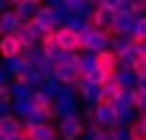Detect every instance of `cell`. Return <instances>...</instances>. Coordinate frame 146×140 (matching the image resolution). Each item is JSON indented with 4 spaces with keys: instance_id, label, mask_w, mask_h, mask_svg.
I'll return each instance as SVG.
<instances>
[{
    "instance_id": "6da1fadb",
    "label": "cell",
    "mask_w": 146,
    "mask_h": 140,
    "mask_svg": "<svg viewBox=\"0 0 146 140\" xmlns=\"http://www.w3.org/2000/svg\"><path fill=\"white\" fill-rule=\"evenodd\" d=\"M80 94L75 86H60L57 94H54V103H52V112H54V120L57 117H66V114H80Z\"/></svg>"
},
{
    "instance_id": "7a4b0ae2",
    "label": "cell",
    "mask_w": 146,
    "mask_h": 140,
    "mask_svg": "<svg viewBox=\"0 0 146 140\" xmlns=\"http://www.w3.org/2000/svg\"><path fill=\"white\" fill-rule=\"evenodd\" d=\"M80 49H89V52H106V49H112V32L98 29V26L89 23L80 32Z\"/></svg>"
},
{
    "instance_id": "3957f363",
    "label": "cell",
    "mask_w": 146,
    "mask_h": 140,
    "mask_svg": "<svg viewBox=\"0 0 146 140\" xmlns=\"http://www.w3.org/2000/svg\"><path fill=\"white\" fill-rule=\"evenodd\" d=\"M86 129V120L80 114H66V117H57V137L60 140H78Z\"/></svg>"
},
{
    "instance_id": "277c9868",
    "label": "cell",
    "mask_w": 146,
    "mask_h": 140,
    "mask_svg": "<svg viewBox=\"0 0 146 140\" xmlns=\"http://www.w3.org/2000/svg\"><path fill=\"white\" fill-rule=\"evenodd\" d=\"M20 54L26 57V63H32V66L37 69V72H49V69H54V63L49 60V54H46V49H43L40 43H35V46H23Z\"/></svg>"
},
{
    "instance_id": "5b68a950",
    "label": "cell",
    "mask_w": 146,
    "mask_h": 140,
    "mask_svg": "<svg viewBox=\"0 0 146 140\" xmlns=\"http://www.w3.org/2000/svg\"><path fill=\"white\" fill-rule=\"evenodd\" d=\"M75 89H78V94H80L83 106H95V103H100V100H103V94H100V86H98V83H92L86 75H80V77H78Z\"/></svg>"
},
{
    "instance_id": "8992f818",
    "label": "cell",
    "mask_w": 146,
    "mask_h": 140,
    "mask_svg": "<svg viewBox=\"0 0 146 140\" xmlns=\"http://www.w3.org/2000/svg\"><path fill=\"white\" fill-rule=\"evenodd\" d=\"M92 120H95L100 129H112V126H117V112H115V106H112L109 100H100V103H95Z\"/></svg>"
},
{
    "instance_id": "52a82bcc",
    "label": "cell",
    "mask_w": 146,
    "mask_h": 140,
    "mask_svg": "<svg viewBox=\"0 0 146 140\" xmlns=\"http://www.w3.org/2000/svg\"><path fill=\"white\" fill-rule=\"evenodd\" d=\"M15 34H17V40H20V46H35V43H40V40H43V34H46V29H43L40 23H35V20H29V23H20V29H17Z\"/></svg>"
},
{
    "instance_id": "ba28073f",
    "label": "cell",
    "mask_w": 146,
    "mask_h": 140,
    "mask_svg": "<svg viewBox=\"0 0 146 140\" xmlns=\"http://www.w3.org/2000/svg\"><path fill=\"white\" fill-rule=\"evenodd\" d=\"M115 17H117V9H112V6L100 3V6H95V9H92V17H89V20H92V26L112 32V26H115Z\"/></svg>"
},
{
    "instance_id": "9c48e42d",
    "label": "cell",
    "mask_w": 146,
    "mask_h": 140,
    "mask_svg": "<svg viewBox=\"0 0 146 140\" xmlns=\"http://www.w3.org/2000/svg\"><path fill=\"white\" fill-rule=\"evenodd\" d=\"M54 40H57V46L66 49V52H80V34H78L75 29H69V26H57V29H54Z\"/></svg>"
},
{
    "instance_id": "30bf717a",
    "label": "cell",
    "mask_w": 146,
    "mask_h": 140,
    "mask_svg": "<svg viewBox=\"0 0 146 140\" xmlns=\"http://www.w3.org/2000/svg\"><path fill=\"white\" fill-rule=\"evenodd\" d=\"M15 77H17V80H23V83H26L32 92L43 86V72H37V69H35L32 63H23V66L17 69V75H15Z\"/></svg>"
},
{
    "instance_id": "8fae6325",
    "label": "cell",
    "mask_w": 146,
    "mask_h": 140,
    "mask_svg": "<svg viewBox=\"0 0 146 140\" xmlns=\"http://www.w3.org/2000/svg\"><path fill=\"white\" fill-rule=\"evenodd\" d=\"M35 23H40L46 32H54V29L60 26V20H57V12H54L52 6H46V3H40V9H37V15H35Z\"/></svg>"
},
{
    "instance_id": "7c38bea8",
    "label": "cell",
    "mask_w": 146,
    "mask_h": 140,
    "mask_svg": "<svg viewBox=\"0 0 146 140\" xmlns=\"http://www.w3.org/2000/svg\"><path fill=\"white\" fill-rule=\"evenodd\" d=\"M54 75L60 77V83L63 86H75L78 83V77H80V72H78V66L75 63H54Z\"/></svg>"
},
{
    "instance_id": "4fadbf2b",
    "label": "cell",
    "mask_w": 146,
    "mask_h": 140,
    "mask_svg": "<svg viewBox=\"0 0 146 140\" xmlns=\"http://www.w3.org/2000/svg\"><path fill=\"white\" fill-rule=\"evenodd\" d=\"M26 134L32 140H57V126L49 120V123H37L32 129H26Z\"/></svg>"
},
{
    "instance_id": "5bb4252c",
    "label": "cell",
    "mask_w": 146,
    "mask_h": 140,
    "mask_svg": "<svg viewBox=\"0 0 146 140\" xmlns=\"http://www.w3.org/2000/svg\"><path fill=\"white\" fill-rule=\"evenodd\" d=\"M17 29H20V17L12 6L6 12H0V34H15Z\"/></svg>"
},
{
    "instance_id": "9a60e30c",
    "label": "cell",
    "mask_w": 146,
    "mask_h": 140,
    "mask_svg": "<svg viewBox=\"0 0 146 140\" xmlns=\"http://www.w3.org/2000/svg\"><path fill=\"white\" fill-rule=\"evenodd\" d=\"M0 131L12 137V134L23 131V120H20L15 112H3V114H0Z\"/></svg>"
},
{
    "instance_id": "2e32d148",
    "label": "cell",
    "mask_w": 146,
    "mask_h": 140,
    "mask_svg": "<svg viewBox=\"0 0 146 140\" xmlns=\"http://www.w3.org/2000/svg\"><path fill=\"white\" fill-rule=\"evenodd\" d=\"M12 9L17 12V17H20V23H29V20H35V15H37V9H40V3H37V0H20V3H15Z\"/></svg>"
},
{
    "instance_id": "e0dca14e",
    "label": "cell",
    "mask_w": 146,
    "mask_h": 140,
    "mask_svg": "<svg viewBox=\"0 0 146 140\" xmlns=\"http://www.w3.org/2000/svg\"><path fill=\"white\" fill-rule=\"evenodd\" d=\"M49 120H54V112H52V109H37V106H35V109L23 117V126L32 129V126H37V123H49Z\"/></svg>"
},
{
    "instance_id": "ac0fdd59",
    "label": "cell",
    "mask_w": 146,
    "mask_h": 140,
    "mask_svg": "<svg viewBox=\"0 0 146 140\" xmlns=\"http://www.w3.org/2000/svg\"><path fill=\"white\" fill-rule=\"evenodd\" d=\"M20 40L17 34H0V57H12V54H20Z\"/></svg>"
},
{
    "instance_id": "d6986e66",
    "label": "cell",
    "mask_w": 146,
    "mask_h": 140,
    "mask_svg": "<svg viewBox=\"0 0 146 140\" xmlns=\"http://www.w3.org/2000/svg\"><path fill=\"white\" fill-rule=\"evenodd\" d=\"M140 15H117L115 17V26H112V34H132V26H135V20H137Z\"/></svg>"
},
{
    "instance_id": "ffe728a7",
    "label": "cell",
    "mask_w": 146,
    "mask_h": 140,
    "mask_svg": "<svg viewBox=\"0 0 146 140\" xmlns=\"http://www.w3.org/2000/svg\"><path fill=\"white\" fill-rule=\"evenodd\" d=\"M95 66H98V52L80 49V54H78V72H80V75H89Z\"/></svg>"
},
{
    "instance_id": "44dd1931",
    "label": "cell",
    "mask_w": 146,
    "mask_h": 140,
    "mask_svg": "<svg viewBox=\"0 0 146 140\" xmlns=\"http://www.w3.org/2000/svg\"><path fill=\"white\" fill-rule=\"evenodd\" d=\"M120 92H123V86L117 83V77H115V75H109V77L100 83V94H103V100H109V103H112Z\"/></svg>"
},
{
    "instance_id": "7402d4cb",
    "label": "cell",
    "mask_w": 146,
    "mask_h": 140,
    "mask_svg": "<svg viewBox=\"0 0 146 140\" xmlns=\"http://www.w3.org/2000/svg\"><path fill=\"white\" fill-rule=\"evenodd\" d=\"M112 75L117 77V83H120L123 89H135V86H137V75H135V69H126V66H117V69H115Z\"/></svg>"
},
{
    "instance_id": "603a6c76",
    "label": "cell",
    "mask_w": 146,
    "mask_h": 140,
    "mask_svg": "<svg viewBox=\"0 0 146 140\" xmlns=\"http://www.w3.org/2000/svg\"><path fill=\"white\" fill-rule=\"evenodd\" d=\"M140 60V49L132 43L129 49H123V52H117V66H126V69H135V63Z\"/></svg>"
},
{
    "instance_id": "cb8c5ba5",
    "label": "cell",
    "mask_w": 146,
    "mask_h": 140,
    "mask_svg": "<svg viewBox=\"0 0 146 140\" xmlns=\"http://www.w3.org/2000/svg\"><path fill=\"white\" fill-rule=\"evenodd\" d=\"M66 6H69V12L75 17H86V20L92 17V9H95L89 0H66Z\"/></svg>"
},
{
    "instance_id": "d4e9b609",
    "label": "cell",
    "mask_w": 146,
    "mask_h": 140,
    "mask_svg": "<svg viewBox=\"0 0 146 140\" xmlns=\"http://www.w3.org/2000/svg\"><path fill=\"white\" fill-rule=\"evenodd\" d=\"M26 63V57L23 54H12V57H0V66H3V72L9 75V77H15L17 75V69Z\"/></svg>"
},
{
    "instance_id": "484cf974",
    "label": "cell",
    "mask_w": 146,
    "mask_h": 140,
    "mask_svg": "<svg viewBox=\"0 0 146 140\" xmlns=\"http://www.w3.org/2000/svg\"><path fill=\"white\" fill-rule=\"evenodd\" d=\"M32 103H35L37 109H52L54 94H52V92H46V89L40 86V89H35V92H32Z\"/></svg>"
},
{
    "instance_id": "4316f807",
    "label": "cell",
    "mask_w": 146,
    "mask_h": 140,
    "mask_svg": "<svg viewBox=\"0 0 146 140\" xmlns=\"http://www.w3.org/2000/svg\"><path fill=\"white\" fill-rule=\"evenodd\" d=\"M98 66H100V69H106V72H115V69H117V54H115L112 49L98 52Z\"/></svg>"
},
{
    "instance_id": "83f0119b",
    "label": "cell",
    "mask_w": 146,
    "mask_h": 140,
    "mask_svg": "<svg viewBox=\"0 0 146 140\" xmlns=\"http://www.w3.org/2000/svg\"><path fill=\"white\" fill-rule=\"evenodd\" d=\"M32 109H35V103H32V94H29V97H20V100H12V109H9V112H15V114H17V117L23 120V117H26V114H29Z\"/></svg>"
},
{
    "instance_id": "f1b7e54d",
    "label": "cell",
    "mask_w": 146,
    "mask_h": 140,
    "mask_svg": "<svg viewBox=\"0 0 146 140\" xmlns=\"http://www.w3.org/2000/svg\"><path fill=\"white\" fill-rule=\"evenodd\" d=\"M112 106H115V112H120V109H135V100H132V89H123L115 100H112Z\"/></svg>"
},
{
    "instance_id": "f546056e",
    "label": "cell",
    "mask_w": 146,
    "mask_h": 140,
    "mask_svg": "<svg viewBox=\"0 0 146 140\" xmlns=\"http://www.w3.org/2000/svg\"><path fill=\"white\" fill-rule=\"evenodd\" d=\"M63 83H60V77L54 75V69H49V72H43V89L46 92H52V94H57V89H60Z\"/></svg>"
},
{
    "instance_id": "4dcf8cb0",
    "label": "cell",
    "mask_w": 146,
    "mask_h": 140,
    "mask_svg": "<svg viewBox=\"0 0 146 140\" xmlns=\"http://www.w3.org/2000/svg\"><path fill=\"white\" fill-rule=\"evenodd\" d=\"M135 43V34H112V52L117 54V52H123V49H129Z\"/></svg>"
},
{
    "instance_id": "1f68e13d",
    "label": "cell",
    "mask_w": 146,
    "mask_h": 140,
    "mask_svg": "<svg viewBox=\"0 0 146 140\" xmlns=\"http://www.w3.org/2000/svg\"><path fill=\"white\" fill-rule=\"evenodd\" d=\"M9 89H12V97H15V100H20V97H29V94H32V89H29L23 80H17V77H12V80H9Z\"/></svg>"
},
{
    "instance_id": "d6a6232c",
    "label": "cell",
    "mask_w": 146,
    "mask_h": 140,
    "mask_svg": "<svg viewBox=\"0 0 146 140\" xmlns=\"http://www.w3.org/2000/svg\"><path fill=\"white\" fill-rule=\"evenodd\" d=\"M112 137H115V140H132L135 131H132L129 123H117V126H112Z\"/></svg>"
},
{
    "instance_id": "836d02e7",
    "label": "cell",
    "mask_w": 146,
    "mask_h": 140,
    "mask_svg": "<svg viewBox=\"0 0 146 140\" xmlns=\"http://www.w3.org/2000/svg\"><path fill=\"white\" fill-rule=\"evenodd\" d=\"M12 80V77H9ZM9 80H3V83H0V106H3V109H12V89H9Z\"/></svg>"
},
{
    "instance_id": "e575fe53",
    "label": "cell",
    "mask_w": 146,
    "mask_h": 140,
    "mask_svg": "<svg viewBox=\"0 0 146 140\" xmlns=\"http://www.w3.org/2000/svg\"><path fill=\"white\" fill-rule=\"evenodd\" d=\"M132 34H135V40H146V15H140V17L135 20Z\"/></svg>"
},
{
    "instance_id": "d590c367",
    "label": "cell",
    "mask_w": 146,
    "mask_h": 140,
    "mask_svg": "<svg viewBox=\"0 0 146 140\" xmlns=\"http://www.w3.org/2000/svg\"><path fill=\"white\" fill-rule=\"evenodd\" d=\"M109 75H112V72H106V69H100V66H95V69H92V72L86 75V77H89L92 83H98V86H100V83H103V80H106Z\"/></svg>"
},
{
    "instance_id": "8d00e7d4",
    "label": "cell",
    "mask_w": 146,
    "mask_h": 140,
    "mask_svg": "<svg viewBox=\"0 0 146 140\" xmlns=\"http://www.w3.org/2000/svg\"><path fill=\"white\" fill-rule=\"evenodd\" d=\"M135 120H137V109H120L117 112V123H129L132 126Z\"/></svg>"
},
{
    "instance_id": "74e56055",
    "label": "cell",
    "mask_w": 146,
    "mask_h": 140,
    "mask_svg": "<svg viewBox=\"0 0 146 140\" xmlns=\"http://www.w3.org/2000/svg\"><path fill=\"white\" fill-rule=\"evenodd\" d=\"M135 75L137 77H146V54H140V60L135 63Z\"/></svg>"
},
{
    "instance_id": "f35d334b",
    "label": "cell",
    "mask_w": 146,
    "mask_h": 140,
    "mask_svg": "<svg viewBox=\"0 0 146 140\" xmlns=\"http://www.w3.org/2000/svg\"><path fill=\"white\" fill-rule=\"evenodd\" d=\"M95 140H115V137H112V129H100V131L95 134Z\"/></svg>"
},
{
    "instance_id": "ab89813d",
    "label": "cell",
    "mask_w": 146,
    "mask_h": 140,
    "mask_svg": "<svg viewBox=\"0 0 146 140\" xmlns=\"http://www.w3.org/2000/svg\"><path fill=\"white\" fill-rule=\"evenodd\" d=\"M9 140H32V137H29V134H26V126H23V131H17V134H12V137H9Z\"/></svg>"
},
{
    "instance_id": "60d3db41",
    "label": "cell",
    "mask_w": 146,
    "mask_h": 140,
    "mask_svg": "<svg viewBox=\"0 0 146 140\" xmlns=\"http://www.w3.org/2000/svg\"><path fill=\"white\" fill-rule=\"evenodd\" d=\"M43 3H46V6H52V9H57V6H63V3H66V0H43Z\"/></svg>"
},
{
    "instance_id": "b9f144b4",
    "label": "cell",
    "mask_w": 146,
    "mask_h": 140,
    "mask_svg": "<svg viewBox=\"0 0 146 140\" xmlns=\"http://www.w3.org/2000/svg\"><path fill=\"white\" fill-rule=\"evenodd\" d=\"M135 46L140 49V54H146V40H135Z\"/></svg>"
},
{
    "instance_id": "7bdbcfd3",
    "label": "cell",
    "mask_w": 146,
    "mask_h": 140,
    "mask_svg": "<svg viewBox=\"0 0 146 140\" xmlns=\"http://www.w3.org/2000/svg\"><path fill=\"white\" fill-rule=\"evenodd\" d=\"M9 9V0H0V12H6Z\"/></svg>"
},
{
    "instance_id": "ee69618b",
    "label": "cell",
    "mask_w": 146,
    "mask_h": 140,
    "mask_svg": "<svg viewBox=\"0 0 146 140\" xmlns=\"http://www.w3.org/2000/svg\"><path fill=\"white\" fill-rule=\"evenodd\" d=\"M3 80H9V75L3 72V66H0V83H3Z\"/></svg>"
},
{
    "instance_id": "f6af8a7d",
    "label": "cell",
    "mask_w": 146,
    "mask_h": 140,
    "mask_svg": "<svg viewBox=\"0 0 146 140\" xmlns=\"http://www.w3.org/2000/svg\"><path fill=\"white\" fill-rule=\"evenodd\" d=\"M137 114H146V100H143V106L137 109Z\"/></svg>"
},
{
    "instance_id": "bcb514c9",
    "label": "cell",
    "mask_w": 146,
    "mask_h": 140,
    "mask_svg": "<svg viewBox=\"0 0 146 140\" xmlns=\"http://www.w3.org/2000/svg\"><path fill=\"white\" fill-rule=\"evenodd\" d=\"M89 3H92V6H100V3H103V0H89Z\"/></svg>"
},
{
    "instance_id": "7dc6e473",
    "label": "cell",
    "mask_w": 146,
    "mask_h": 140,
    "mask_svg": "<svg viewBox=\"0 0 146 140\" xmlns=\"http://www.w3.org/2000/svg\"><path fill=\"white\" fill-rule=\"evenodd\" d=\"M0 140H9V134H3V131H0Z\"/></svg>"
},
{
    "instance_id": "c3c4849f",
    "label": "cell",
    "mask_w": 146,
    "mask_h": 140,
    "mask_svg": "<svg viewBox=\"0 0 146 140\" xmlns=\"http://www.w3.org/2000/svg\"><path fill=\"white\" fill-rule=\"evenodd\" d=\"M15 3H20V0H9V6H15Z\"/></svg>"
},
{
    "instance_id": "681fc988",
    "label": "cell",
    "mask_w": 146,
    "mask_h": 140,
    "mask_svg": "<svg viewBox=\"0 0 146 140\" xmlns=\"http://www.w3.org/2000/svg\"><path fill=\"white\" fill-rule=\"evenodd\" d=\"M132 140H146V137H132Z\"/></svg>"
},
{
    "instance_id": "f907efd6",
    "label": "cell",
    "mask_w": 146,
    "mask_h": 140,
    "mask_svg": "<svg viewBox=\"0 0 146 140\" xmlns=\"http://www.w3.org/2000/svg\"><path fill=\"white\" fill-rule=\"evenodd\" d=\"M37 3H43V0H37Z\"/></svg>"
},
{
    "instance_id": "816d5d0a",
    "label": "cell",
    "mask_w": 146,
    "mask_h": 140,
    "mask_svg": "<svg viewBox=\"0 0 146 140\" xmlns=\"http://www.w3.org/2000/svg\"><path fill=\"white\" fill-rule=\"evenodd\" d=\"M143 3H146V0H143Z\"/></svg>"
},
{
    "instance_id": "f5cc1de1",
    "label": "cell",
    "mask_w": 146,
    "mask_h": 140,
    "mask_svg": "<svg viewBox=\"0 0 146 140\" xmlns=\"http://www.w3.org/2000/svg\"><path fill=\"white\" fill-rule=\"evenodd\" d=\"M78 140H80V137H78Z\"/></svg>"
}]
</instances>
